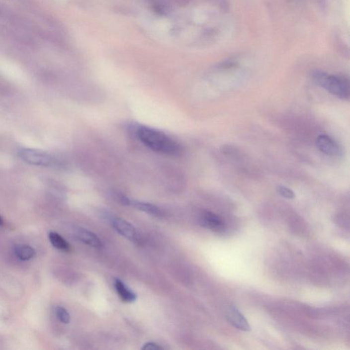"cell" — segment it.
<instances>
[{
    "label": "cell",
    "mask_w": 350,
    "mask_h": 350,
    "mask_svg": "<svg viewBox=\"0 0 350 350\" xmlns=\"http://www.w3.org/2000/svg\"><path fill=\"white\" fill-rule=\"evenodd\" d=\"M137 136L144 145L160 154L178 156L183 151L178 142L157 129L140 127L137 130Z\"/></svg>",
    "instance_id": "6da1fadb"
},
{
    "label": "cell",
    "mask_w": 350,
    "mask_h": 350,
    "mask_svg": "<svg viewBox=\"0 0 350 350\" xmlns=\"http://www.w3.org/2000/svg\"><path fill=\"white\" fill-rule=\"evenodd\" d=\"M312 78L317 85L326 89L333 95L343 99L349 98L350 84L346 78L331 76L322 71H315L312 74Z\"/></svg>",
    "instance_id": "7a4b0ae2"
},
{
    "label": "cell",
    "mask_w": 350,
    "mask_h": 350,
    "mask_svg": "<svg viewBox=\"0 0 350 350\" xmlns=\"http://www.w3.org/2000/svg\"><path fill=\"white\" fill-rule=\"evenodd\" d=\"M19 156L22 160L32 165L47 167L52 162V159L46 153L31 149L20 150Z\"/></svg>",
    "instance_id": "3957f363"
},
{
    "label": "cell",
    "mask_w": 350,
    "mask_h": 350,
    "mask_svg": "<svg viewBox=\"0 0 350 350\" xmlns=\"http://www.w3.org/2000/svg\"><path fill=\"white\" fill-rule=\"evenodd\" d=\"M112 227L120 235L131 242L139 241V234L136 228L131 223L121 218H114L112 220Z\"/></svg>",
    "instance_id": "277c9868"
},
{
    "label": "cell",
    "mask_w": 350,
    "mask_h": 350,
    "mask_svg": "<svg viewBox=\"0 0 350 350\" xmlns=\"http://www.w3.org/2000/svg\"><path fill=\"white\" fill-rule=\"evenodd\" d=\"M227 319L234 327L243 331L251 330L249 322L235 306H230L227 311Z\"/></svg>",
    "instance_id": "5b68a950"
},
{
    "label": "cell",
    "mask_w": 350,
    "mask_h": 350,
    "mask_svg": "<svg viewBox=\"0 0 350 350\" xmlns=\"http://www.w3.org/2000/svg\"><path fill=\"white\" fill-rule=\"evenodd\" d=\"M200 223L202 227L217 232L223 231L225 228L223 220L218 215L210 211H205L202 213L200 218Z\"/></svg>",
    "instance_id": "8992f818"
},
{
    "label": "cell",
    "mask_w": 350,
    "mask_h": 350,
    "mask_svg": "<svg viewBox=\"0 0 350 350\" xmlns=\"http://www.w3.org/2000/svg\"><path fill=\"white\" fill-rule=\"evenodd\" d=\"M316 145L321 152L327 156H334L339 154L338 145L333 138L326 135H321L317 138Z\"/></svg>",
    "instance_id": "52a82bcc"
},
{
    "label": "cell",
    "mask_w": 350,
    "mask_h": 350,
    "mask_svg": "<svg viewBox=\"0 0 350 350\" xmlns=\"http://www.w3.org/2000/svg\"><path fill=\"white\" fill-rule=\"evenodd\" d=\"M76 237L78 240L87 245L96 248V249L101 248V240L94 233L89 231L88 230L78 229L76 231Z\"/></svg>",
    "instance_id": "ba28073f"
},
{
    "label": "cell",
    "mask_w": 350,
    "mask_h": 350,
    "mask_svg": "<svg viewBox=\"0 0 350 350\" xmlns=\"http://www.w3.org/2000/svg\"><path fill=\"white\" fill-rule=\"evenodd\" d=\"M129 205L133 206L139 210L150 214L151 216L156 217H163L164 215V211L160 209L158 206L153 205V204L148 203V202L138 201V200H129Z\"/></svg>",
    "instance_id": "9c48e42d"
},
{
    "label": "cell",
    "mask_w": 350,
    "mask_h": 350,
    "mask_svg": "<svg viewBox=\"0 0 350 350\" xmlns=\"http://www.w3.org/2000/svg\"><path fill=\"white\" fill-rule=\"evenodd\" d=\"M114 286L118 296L123 302L130 303L136 300V295L119 279L115 280Z\"/></svg>",
    "instance_id": "30bf717a"
},
{
    "label": "cell",
    "mask_w": 350,
    "mask_h": 350,
    "mask_svg": "<svg viewBox=\"0 0 350 350\" xmlns=\"http://www.w3.org/2000/svg\"><path fill=\"white\" fill-rule=\"evenodd\" d=\"M14 253H15L16 256L20 260L27 261L31 260L34 257L36 252L35 250L31 247V246L21 244V245L15 246V248H14Z\"/></svg>",
    "instance_id": "8fae6325"
},
{
    "label": "cell",
    "mask_w": 350,
    "mask_h": 350,
    "mask_svg": "<svg viewBox=\"0 0 350 350\" xmlns=\"http://www.w3.org/2000/svg\"><path fill=\"white\" fill-rule=\"evenodd\" d=\"M49 239L51 244L56 249L63 251H70V245L68 242L58 233L51 232L49 234Z\"/></svg>",
    "instance_id": "7c38bea8"
},
{
    "label": "cell",
    "mask_w": 350,
    "mask_h": 350,
    "mask_svg": "<svg viewBox=\"0 0 350 350\" xmlns=\"http://www.w3.org/2000/svg\"><path fill=\"white\" fill-rule=\"evenodd\" d=\"M56 313L60 322L64 323V324H69L70 322V315H69L68 311L63 307L58 306L56 308Z\"/></svg>",
    "instance_id": "4fadbf2b"
},
{
    "label": "cell",
    "mask_w": 350,
    "mask_h": 350,
    "mask_svg": "<svg viewBox=\"0 0 350 350\" xmlns=\"http://www.w3.org/2000/svg\"><path fill=\"white\" fill-rule=\"evenodd\" d=\"M277 191L280 196L288 199H293L295 198L294 192L291 189L288 188L284 186L280 185L277 187Z\"/></svg>",
    "instance_id": "5bb4252c"
},
{
    "label": "cell",
    "mask_w": 350,
    "mask_h": 350,
    "mask_svg": "<svg viewBox=\"0 0 350 350\" xmlns=\"http://www.w3.org/2000/svg\"><path fill=\"white\" fill-rule=\"evenodd\" d=\"M153 8H154V10L158 12V13L163 14L167 12V10H166V5L160 2V1H154V2L153 3Z\"/></svg>",
    "instance_id": "9a60e30c"
},
{
    "label": "cell",
    "mask_w": 350,
    "mask_h": 350,
    "mask_svg": "<svg viewBox=\"0 0 350 350\" xmlns=\"http://www.w3.org/2000/svg\"><path fill=\"white\" fill-rule=\"evenodd\" d=\"M162 349H163V348H162L161 346L152 342L147 343V344H145L144 347L142 348V350H160Z\"/></svg>",
    "instance_id": "2e32d148"
},
{
    "label": "cell",
    "mask_w": 350,
    "mask_h": 350,
    "mask_svg": "<svg viewBox=\"0 0 350 350\" xmlns=\"http://www.w3.org/2000/svg\"><path fill=\"white\" fill-rule=\"evenodd\" d=\"M3 224V219H2V218H1V216H0V227H1V226H2Z\"/></svg>",
    "instance_id": "e0dca14e"
}]
</instances>
